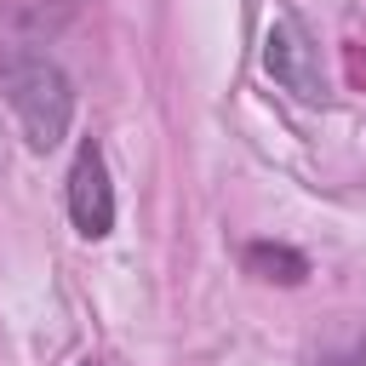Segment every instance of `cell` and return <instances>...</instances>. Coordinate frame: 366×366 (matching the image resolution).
Wrapping results in <instances>:
<instances>
[{
  "mask_svg": "<svg viewBox=\"0 0 366 366\" xmlns=\"http://www.w3.org/2000/svg\"><path fill=\"white\" fill-rule=\"evenodd\" d=\"M246 269H252L257 280H280V286H297V280L309 274V257H303V252H292V246L257 240V246H246Z\"/></svg>",
  "mask_w": 366,
  "mask_h": 366,
  "instance_id": "5b68a950",
  "label": "cell"
},
{
  "mask_svg": "<svg viewBox=\"0 0 366 366\" xmlns=\"http://www.w3.org/2000/svg\"><path fill=\"white\" fill-rule=\"evenodd\" d=\"M263 69L274 86H286L297 103H320L326 97V74H320V46L309 40V29L286 11L274 17L269 40H263Z\"/></svg>",
  "mask_w": 366,
  "mask_h": 366,
  "instance_id": "7a4b0ae2",
  "label": "cell"
},
{
  "mask_svg": "<svg viewBox=\"0 0 366 366\" xmlns=\"http://www.w3.org/2000/svg\"><path fill=\"white\" fill-rule=\"evenodd\" d=\"M69 217H74V229L86 240H103L114 229V189H109V166H103L97 143L74 149V166H69Z\"/></svg>",
  "mask_w": 366,
  "mask_h": 366,
  "instance_id": "3957f363",
  "label": "cell"
},
{
  "mask_svg": "<svg viewBox=\"0 0 366 366\" xmlns=\"http://www.w3.org/2000/svg\"><path fill=\"white\" fill-rule=\"evenodd\" d=\"M74 0H6L0 11V51H46V40L69 23Z\"/></svg>",
  "mask_w": 366,
  "mask_h": 366,
  "instance_id": "277c9868",
  "label": "cell"
},
{
  "mask_svg": "<svg viewBox=\"0 0 366 366\" xmlns=\"http://www.w3.org/2000/svg\"><path fill=\"white\" fill-rule=\"evenodd\" d=\"M80 366H103V360H80Z\"/></svg>",
  "mask_w": 366,
  "mask_h": 366,
  "instance_id": "8992f818",
  "label": "cell"
},
{
  "mask_svg": "<svg viewBox=\"0 0 366 366\" xmlns=\"http://www.w3.org/2000/svg\"><path fill=\"white\" fill-rule=\"evenodd\" d=\"M0 92L29 137V149H57L74 120V86L51 51H0Z\"/></svg>",
  "mask_w": 366,
  "mask_h": 366,
  "instance_id": "6da1fadb",
  "label": "cell"
}]
</instances>
